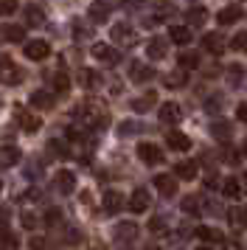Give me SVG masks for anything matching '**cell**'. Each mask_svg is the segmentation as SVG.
Here are the masks:
<instances>
[{"label":"cell","mask_w":247,"mask_h":250,"mask_svg":"<svg viewBox=\"0 0 247 250\" xmlns=\"http://www.w3.org/2000/svg\"><path fill=\"white\" fill-rule=\"evenodd\" d=\"M31 107H37V110H51L54 107V96L45 90H34L31 93Z\"/></svg>","instance_id":"24"},{"label":"cell","mask_w":247,"mask_h":250,"mask_svg":"<svg viewBox=\"0 0 247 250\" xmlns=\"http://www.w3.org/2000/svg\"><path fill=\"white\" fill-rule=\"evenodd\" d=\"M230 48H233V51H242V54H247V31H239V34L233 37Z\"/></svg>","instance_id":"38"},{"label":"cell","mask_w":247,"mask_h":250,"mask_svg":"<svg viewBox=\"0 0 247 250\" xmlns=\"http://www.w3.org/2000/svg\"><path fill=\"white\" fill-rule=\"evenodd\" d=\"M185 23L188 25H205L208 23V9L205 6H191L185 12Z\"/></svg>","instance_id":"21"},{"label":"cell","mask_w":247,"mask_h":250,"mask_svg":"<svg viewBox=\"0 0 247 250\" xmlns=\"http://www.w3.org/2000/svg\"><path fill=\"white\" fill-rule=\"evenodd\" d=\"M14 113H17V124H20L25 132H37V129L42 126V118H40V115H34V113H28L25 107H17Z\"/></svg>","instance_id":"9"},{"label":"cell","mask_w":247,"mask_h":250,"mask_svg":"<svg viewBox=\"0 0 247 250\" xmlns=\"http://www.w3.org/2000/svg\"><path fill=\"white\" fill-rule=\"evenodd\" d=\"M155 102H157L155 93H144L141 99H135V102H132V110H135V113H146V110H152V107H155Z\"/></svg>","instance_id":"28"},{"label":"cell","mask_w":247,"mask_h":250,"mask_svg":"<svg viewBox=\"0 0 247 250\" xmlns=\"http://www.w3.org/2000/svg\"><path fill=\"white\" fill-rule=\"evenodd\" d=\"M163 84H166V87H183V84H185V70L180 68L177 73H168V76H163Z\"/></svg>","instance_id":"33"},{"label":"cell","mask_w":247,"mask_h":250,"mask_svg":"<svg viewBox=\"0 0 247 250\" xmlns=\"http://www.w3.org/2000/svg\"><path fill=\"white\" fill-rule=\"evenodd\" d=\"M9 222H11V211L9 208H0V230H6Z\"/></svg>","instance_id":"44"},{"label":"cell","mask_w":247,"mask_h":250,"mask_svg":"<svg viewBox=\"0 0 247 250\" xmlns=\"http://www.w3.org/2000/svg\"><path fill=\"white\" fill-rule=\"evenodd\" d=\"M20 222H22V228H25V230H34V228H37V216H34L31 211H22Z\"/></svg>","instance_id":"41"},{"label":"cell","mask_w":247,"mask_h":250,"mask_svg":"<svg viewBox=\"0 0 247 250\" xmlns=\"http://www.w3.org/2000/svg\"><path fill=\"white\" fill-rule=\"evenodd\" d=\"M155 186L163 197H174V194H177V177H174V174H157Z\"/></svg>","instance_id":"13"},{"label":"cell","mask_w":247,"mask_h":250,"mask_svg":"<svg viewBox=\"0 0 247 250\" xmlns=\"http://www.w3.org/2000/svg\"><path fill=\"white\" fill-rule=\"evenodd\" d=\"M17 6H20L17 0H0V14H6V17H9V14L17 12Z\"/></svg>","instance_id":"40"},{"label":"cell","mask_w":247,"mask_h":250,"mask_svg":"<svg viewBox=\"0 0 247 250\" xmlns=\"http://www.w3.org/2000/svg\"><path fill=\"white\" fill-rule=\"evenodd\" d=\"M22 158V152L17 146H3V152H0V160H3V166H17Z\"/></svg>","instance_id":"29"},{"label":"cell","mask_w":247,"mask_h":250,"mask_svg":"<svg viewBox=\"0 0 247 250\" xmlns=\"http://www.w3.org/2000/svg\"><path fill=\"white\" fill-rule=\"evenodd\" d=\"M54 90L56 93H67L70 90V76H67V73H56L54 76Z\"/></svg>","instance_id":"36"},{"label":"cell","mask_w":247,"mask_h":250,"mask_svg":"<svg viewBox=\"0 0 247 250\" xmlns=\"http://www.w3.org/2000/svg\"><path fill=\"white\" fill-rule=\"evenodd\" d=\"M59 222H62V211H59V208H48V211H45V225H59Z\"/></svg>","instance_id":"39"},{"label":"cell","mask_w":247,"mask_h":250,"mask_svg":"<svg viewBox=\"0 0 247 250\" xmlns=\"http://www.w3.org/2000/svg\"><path fill=\"white\" fill-rule=\"evenodd\" d=\"M110 34H112V42H115V45L132 48L135 42H138V31H135L132 25H126V23H115L110 28Z\"/></svg>","instance_id":"1"},{"label":"cell","mask_w":247,"mask_h":250,"mask_svg":"<svg viewBox=\"0 0 247 250\" xmlns=\"http://www.w3.org/2000/svg\"><path fill=\"white\" fill-rule=\"evenodd\" d=\"M129 79L138 82V84H144V82H152V79H155V70L149 68V65L132 62V65H129Z\"/></svg>","instance_id":"15"},{"label":"cell","mask_w":247,"mask_h":250,"mask_svg":"<svg viewBox=\"0 0 247 250\" xmlns=\"http://www.w3.org/2000/svg\"><path fill=\"white\" fill-rule=\"evenodd\" d=\"M82 113H84V124L87 126H107V121H110V115L101 104H84Z\"/></svg>","instance_id":"3"},{"label":"cell","mask_w":247,"mask_h":250,"mask_svg":"<svg viewBox=\"0 0 247 250\" xmlns=\"http://www.w3.org/2000/svg\"><path fill=\"white\" fill-rule=\"evenodd\" d=\"M227 73V82H230V87H239L242 84V79H245V68L242 65H230V68L225 70Z\"/></svg>","instance_id":"31"},{"label":"cell","mask_w":247,"mask_h":250,"mask_svg":"<svg viewBox=\"0 0 247 250\" xmlns=\"http://www.w3.org/2000/svg\"><path fill=\"white\" fill-rule=\"evenodd\" d=\"M177 65H180L183 70H194V68H200V54H197V51H180Z\"/></svg>","instance_id":"23"},{"label":"cell","mask_w":247,"mask_h":250,"mask_svg":"<svg viewBox=\"0 0 247 250\" xmlns=\"http://www.w3.org/2000/svg\"><path fill=\"white\" fill-rule=\"evenodd\" d=\"M135 239H138V225L121 222V225L115 228V242H118V245H132Z\"/></svg>","instance_id":"12"},{"label":"cell","mask_w":247,"mask_h":250,"mask_svg":"<svg viewBox=\"0 0 247 250\" xmlns=\"http://www.w3.org/2000/svg\"><path fill=\"white\" fill-rule=\"evenodd\" d=\"M166 141H168V149H174V152H188L191 149V138L185 132H177V129H171Z\"/></svg>","instance_id":"16"},{"label":"cell","mask_w":247,"mask_h":250,"mask_svg":"<svg viewBox=\"0 0 247 250\" xmlns=\"http://www.w3.org/2000/svg\"><path fill=\"white\" fill-rule=\"evenodd\" d=\"M138 158L144 160L146 166H157V163H163V152H160V146L144 141V144H138Z\"/></svg>","instance_id":"4"},{"label":"cell","mask_w":247,"mask_h":250,"mask_svg":"<svg viewBox=\"0 0 247 250\" xmlns=\"http://www.w3.org/2000/svg\"><path fill=\"white\" fill-rule=\"evenodd\" d=\"M202 51H208L211 57H222L225 51H227V40L219 31H211V34L202 37Z\"/></svg>","instance_id":"2"},{"label":"cell","mask_w":247,"mask_h":250,"mask_svg":"<svg viewBox=\"0 0 247 250\" xmlns=\"http://www.w3.org/2000/svg\"><path fill=\"white\" fill-rule=\"evenodd\" d=\"M45 23V12L40 6H25V25H31V28H40Z\"/></svg>","instance_id":"25"},{"label":"cell","mask_w":247,"mask_h":250,"mask_svg":"<svg viewBox=\"0 0 247 250\" xmlns=\"http://www.w3.org/2000/svg\"><path fill=\"white\" fill-rule=\"evenodd\" d=\"M233 222H247V208H239V211H233Z\"/></svg>","instance_id":"46"},{"label":"cell","mask_w":247,"mask_h":250,"mask_svg":"<svg viewBox=\"0 0 247 250\" xmlns=\"http://www.w3.org/2000/svg\"><path fill=\"white\" fill-rule=\"evenodd\" d=\"M211 132H213V138H216V141H222V144H227V138L233 135V129H230V124H227V121H213Z\"/></svg>","instance_id":"26"},{"label":"cell","mask_w":247,"mask_h":250,"mask_svg":"<svg viewBox=\"0 0 247 250\" xmlns=\"http://www.w3.org/2000/svg\"><path fill=\"white\" fill-rule=\"evenodd\" d=\"M6 31H3V37L9 40V42H22L25 40V28L22 25H3Z\"/></svg>","instance_id":"30"},{"label":"cell","mask_w":247,"mask_h":250,"mask_svg":"<svg viewBox=\"0 0 247 250\" xmlns=\"http://www.w3.org/2000/svg\"><path fill=\"white\" fill-rule=\"evenodd\" d=\"M242 155H245V158H247V141H245V144H242Z\"/></svg>","instance_id":"48"},{"label":"cell","mask_w":247,"mask_h":250,"mask_svg":"<svg viewBox=\"0 0 247 250\" xmlns=\"http://www.w3.org/2000/svg\"><path fill=\"white\" fill-rule=\"evenodd\" d=\"M180 118H183V110H180L177 102L160 104V121H163V124H177Z\"/></svg>","instance_id":"14"},{"label":"cell","mask_w":247,"mask_h":250,"mask_svg":"<svg viewBox=\"0 0 247 250\" xmlns=\"http://www.w3.org/2000/svg\"><path fill=\"white\" fill-rule=\"evenodd\" d=\"M194 233H197V239H200V242H211V245H222V242H225L222 230H216V228H208V225L197 228Z\"/></svg>","instance_id":"19"},{"label":"cell","mask_w":247,"mask_h":250,"mask_svg":"<svg viewBox=\"0 0 247 250\" xmlns=\"http://www.w3.org/2000/svg\"><path fill=\"white\" fill-rule=\"evenodd\" d=\"M107 17H110V3L107 0H96L90 6V20L93 23H107Z\"/></svg>","instance_id":"20"},{"label":"cell","mask_w":247,"mask_h":250,"mask_svg":"<svg viewBox=\"0 0 247 250\" xmlns=\"http://www.w3.org/2000/svg\"><path fill=\"white\" fill-rule=\"evenodd\" d=\"M22 79V70L11 65L9 57H0V82L3 84H17Z\"/></svg>","instance_id":"6"},{"label":"cell","mask_w":247,"mask_h":250,"mask_svg":"<svg viewBox=\"0 0 247 250\" xmlns=\"http://www.w3.org/2000/svg\"><path fill=\"white\" fill-rule=\"evenodd\" d=\"M45 245H48V242H45V239H40V236H34L31 242H28V248H34V250H37V248H45Z\"/></svg>","instance_id":"47"},{"label":"cell","mask_w":247,"mask_h":250,"mask_svg":"<svg viewBox=\"0 0 247 250\" xmlns=\"http://www.w3.org/2000/svg\"><path fill=\"white\" fill-rule=\"evenodd\" d=\"M222 191H225V197L236 200V197L242 194V186H239V180H236V177H227V180L222 183Z\"/></svg>","instance_id":"32"},{"label":"cell","mask_w":247,"mask_h":250,"mask_svg":"<svg viewBox=\"0 0 247 250\" xmlns=\"http://www.w3.org/2000/svg\"><path fill=\"white\" fill-rule=\"evenodd\" d=\"M183 211L191 214V216H197V214H200V197H194V194L185 197V200H183Z\"/></svg>","instance_id":"35"},{"label":"cell","mask_w":247,"mask_h":250,"mask_svg":"<svg viewBox=\"0 0 247 250\" xmlns=\"http://www.w3.org/2000/svg\"><path fill=\"white\" fill-rule=\"evenodd\" d=\"M236 118H239L242 124H247V104H239V107H236Z\"/></svg>","instance_id":"45"},{"label":"cell","mask_w":247,"mask_h":250,"mask_svg":"<svg viewBox=\"0 0 247 250\" xmlns=\"http://www.w3.org/2000/svg\"><path fill=\"white\" fill-rule=\"evenodd\" d=\"M93 57L99 59V62H107V65H118L121 62V54L112 45H107V42H96L93 45Z\"/></svg>","instance_id":"7"},{"label":"cell","mask_w":247,"mask_h":250,"mask_svg":"<svg viewBox=\"0 0 247 250\" xmlns=\"http://www.w3.org/2000/svg\"><path fill=\"white\" fill-rule=\"evenodd\" d=\"M17 245H20V239L14 236V233H9V228L0 230V248L3 250H11V248H17Z\"/></svg>","instance_id":"34"},{"label":"cell","mask_w":247,"mask_h":250,"mask_svg":"<svg viewBox=\"0 0 247 250\" xmlns=\"http://www.w3.org/2000/svg\"><path fill=\"white\" fill-rule=\"evenodd\" d=\"M82 84H84V87H99L101 76L96 73V70H82Z\"/></svg>","instance_id":"37"},{"label":"cell","mask_w":247,"mask_h":250,"mask_svg":"<svg viewBox=\"0 0 247 250\" xmlns=\"http://www.w3.org/2000/svg\"><path fill=\"white\" fill-rule=\"evenodd\" d=\"M245 17V9H239V6H227V9H222V12L216 14V23L219 25H233L239 23Z\"/></svg>","instance_id":"17"},{"label":"cell","mask_w":247,"mask_h":250,"mask_svg":"<svg viewBox=\"0 0 247 250\" xmlns=\"http://www.w3.org/2000/svg\"><path fill=\"white\" fill-rule=\"evenodd\" d=\"M54 186H56V191L73 194V188H76V174H73L70 169H59L56 177H54Z\"/></svg>","instance_id":"10"},{"label":"cell","mask_w":247,"mask_h":250,"mask_svg":"<svg viewBox=\"0 0 247 250\" xmlns=\"http://www.w3.org/2000/svg\"><path fill=\"white\" fill-rule=\"evenodd\" d=\"M171 14H174V6H171V3H166V0L157 3V17H160V20H163V17H171Z\"/></svg>","instance_id":"42"},{"label":"cell","mask_w":247,"mask_h":250,"mask_svg":"<svg viewBox=\"0 0 247 250\" xmlns=\"http://www.w3.org/2000/svg\"><path fill=\"white\" fill-rule=\"evenodd\" d=\"M101 203H104V211H107V214H118V211L126 208V197H124L121 191H107Z\"/></svg>","instance_id":"11"},{"label":"cell","mask_w":247,"mask_h":250,"mask_svg":"<svg viewBox=\"0 0 247 250\" xmlns=\"http://www.w3.org/2000/svg\"><path fill=\"white\" fill-rule=\"evenodd\" d=\"M166 40H160V37H152L149 40V45H146V54H149V59H163L166 57Z\"/></svg>","instance_id":"22"},{"label":"cell","mask_w":247,"mask_h":250,"mask_svg":"<svg viewBox=\"0 0 247 250\" xmlns=\"http://www.w3.org/2000/svg\"><path fill=\"white\" fill-rule=\"evenodd\" d=\"M51 54V45L45 42V40H31V42H25V57L31 59V62H42L48 59Z\"/></svg>","instance_id":"8"},{"label":"cell","mask_w":247,"mask_h":250,"mask_svg":"<svg viewBox=\"0 0 247 250\" xmlns=\"http://www.w3.org/2000/svg\"><path fill=\"white\" fill-rule=\"evenodd\" d=\"M174 177L194 180L197 177V160H180V163H174Z\"/></svg>","instance_id":"18"},{"label":"cell","mask_w":247,"mask_h":250,"mask_svg":"<svg viewBox=\"0 0 247 250\" xmlns=\"http://www.w3.org/2000/svg\"><path fill=\"white\" fill-rule=\"evenodd\" d=\"M168 40L177 42V45H188L191 42V31L188 28H183V25H174V28H168Z\"/></svg>","instance_id":"27"},{"label":"cell","mask_w":247,"mask_h":250,"mask_svg":"<svg viewBox=\"0 0 247 250\" xmlns=\"http://www.w3.org/2000/svg\"><path fill=\"white\" fill-rule=\"evenodd\" d=\"M149 208H152L149 191H146V188H135V191L129 194V211H132V214H146Z\"/></svg>","instance_id":"5"},{"label":"cell","mask_w":247,"mask_h":250,"mask_svg":"<svg viewBox=\"0 0 247 250\" xmlns=\"http://www.w3.org/2000/svg\"><path fill=\"white\" fill-rule=\"evenodd\" d=\"M245 191H247V174H245Z\"/></svg>","instance_id":"49"},{"label":"cell","mask_w":247,"mask_h":250,"mask_svg":"<svg viewBox=\"0 0 247 250\" xmlns=\"http://www.w3.org/2000/svg\"><path fill=\"white\" fill-rule=\"evenodd\" d=\"M149 230L152 233H166V222L160 216H155V219H149Z\"/></svg>","instance_id":"43"}]
</instances>
